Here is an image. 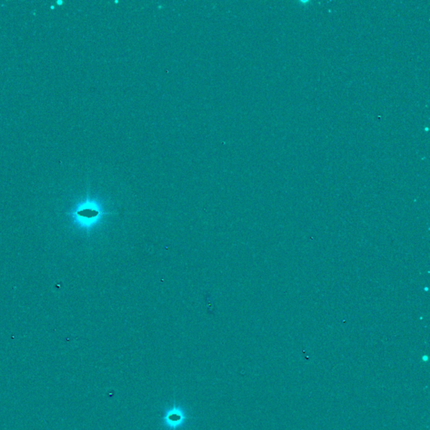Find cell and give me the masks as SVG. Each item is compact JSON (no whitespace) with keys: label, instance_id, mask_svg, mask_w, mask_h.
Wrapping results in <instances>:
<instances>
[{"label":"cell","instance_id":"obj_1","mask_svg":"<svg viewBox=\"0 0 430 430\" xmlns=\"http://www.w3.org/2000/svg\"><path fill=\"white\" fill-rule=\"evenodd\" d=\"M187 418V411L180 405L173 404L166 409L163 424L168 429L178 430L183 427Z\"/></svg>","mask_w":430,"mask_h":430},{"label":"cell","instance_id":"obj_2","mask_svg":"<svg viewBox=\"0 0 430 430\" xmlns=\"http://www.w3.org/2000/svg\"><path fill=\"white\" fill-rule=\"evenodd\" d=\"M79 209H81L76 212V214L79 218H82V219L88 220V224H91L92 221H96L101 216H103V214H106L105 211L100 209L101 207L95 201L90 200H88L82 204Z\"/></svg>","mask_w":430,"mask_h":430}]
</instances>
